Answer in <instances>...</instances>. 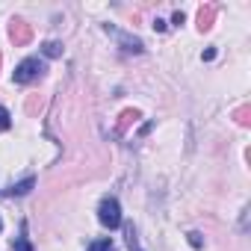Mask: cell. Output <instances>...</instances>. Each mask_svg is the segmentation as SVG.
I'll list each match as a JSON object with an SVG mask.
<instances>
[{
  "instance_id": "1",
  "label": "cell",
  "mask_w": 251,
  "mask_h": 251,
  "mask_svg": "<svg viewBox=\"0 0 251 251\" xmlns=\"http://www.w3.org/2000/svg\"><path fill=\"white\" fill-rule=\"evenodd\" d=\"M98 219H100V225L103 227H118L121 225V207H118V201L115 198H103L100 201V207H98Z\"/></svg>"
},
{
  "instance_id": "2",
  "label": "cell",
  "mask_w": 251,
  "mask_h": 251,
  "mask_svg": "<svg viewBox=\"0 0 251 251\" xmlns=\"http://www.w3.org/2000/svg\"><path fill=\"white\" fill-rule=\"evenodd\" d=\"M39 74H42V62L30 56V59H24V62L15 68V83H30V80H36Z\"/></svg>"
},
{
  "instance_id": "3",
  "label": "cell",
  "mask_w": 251,
  "mask_h": 251,
  "mask_svg": "<svg viewBox=\"0 0 251 251\" xmlns=\"http://www.w3.org/2000/svg\"><path fill=\"white\" fill-rule=\"evenodd\" d=\"M9 39L15 42V48H24V45H30V39H33V27H30L27 21H12V24H9Z\"/></svg>"
},
{
  "instance_id": "4",
  "label": "cell",
  "mask_w": 251,
  "mask_h": 251,
  "mask_svg": "<svg viewBox=\"0 0 251 251\" xmlns=\"http://www.w3.org/2000/svg\"><path fill=\"white\" fill-rule=\"evenodd\" d=\"M213 21H216V6H213V3H204V6L198 9V30H201V33L213 30Z\"/></svg>"
},
{
  "instance_id": "5",
  "label": "cell",
  "mask_w": 251,
  "mask_h": 251,
  "mask_svg": "<svg viewBox=\"0 0 251 251\" xmlns=\"http://www.w3.org/2000/svg\"><path fill=\"white\" fill-rule=\"evenodd\" d=\"M42 53L50 56V59H56V56H62V45H59V42H45V45H42Z\"/></svg>"
},
{
  "instance_id": "6",
  "label": "cell",
  "mask_w": 251,
  "mask_h": 251,
  "mask_svg": "<svg viewBox=\"0 0 251 251\" xmlns=\"http://www.w3.org/2000/svg\"><path fill=\"white\" fill-rule=\"evenodd\" d=\"M33 186H36V180H33V177H27V180H21V183H15V186H12L9 192H12V195H27V192L33 189Z\"/></svg>"
},
{
  "instance_id": "7",
  "label": "cell",
  "mask_w": 251,
  "mask_h": 251,
  "mask_svg": "<svg viewBox=\"0 0 251 251\" xmlns=\"http://www.w3.org/2000/svg\"><path fill=\"white\" fill-rule=\"evenodd\" d=\"M136 118H139V112H136V109H124V112H121V124H118V127L124 130V127H127L130 121H136Z\"/></svg>"
},
{
  "instance_id": "8",
  "label": "cell",
  "mask_w": 251,
  "mask_h": 251,
  "mask_svg": "<svg viewBox=\"0 0 251 251\" xmlns=\"http://www.w3.org/2000/svg\"><path fill=\"white\" fill-rule=\"evenodd\" d=\"M89 251H115V245H112L109 239H98V242L89 245Z\"/></svg>"
},
{
  "instance_id": "9",
  "label": "cell",
  "mask_w": 251,
  "mask_h": 251,
  "mask_svg": "<svg viewBox=\"0 0 251 251\" xmlns=\"http://www.w3.org/2000/svg\"><path fill=\"white\" fill-rule=\"evenodd\" d=\"M248 115H251V109H248V106H239V109H236V124H242V127H248V121H251Z\"/></svg>"
},
{
  "instance_id": "10",
  "label": "cell",
  "mask_w": 251,
  "mask_h": 251,
  "mask_svg": "<svg viewBox=\"0 0 251 251\" xmlns=\"http://www.w3.org/2000/svg\"><path fill=\"white\" fill-rule=\"evenodd\" d=\"M127 245H130V251H142V245H139V236H136V230H133V227L127 230Z\"/></svg>"
},
{
  "instance_id": "11",
  "label": "cell",
  "mask_w": 251,
  "mask_h": 251,
  "mask_svg": "<svg viewBox=\"0 0 251 251\" xmlns=\"http://www.w3.org/2000/svg\"><path fill=\"white\" fill-rule=\"evenodd\" d=\"M9 124H12V121H9V112L0 106V130H9Z\"/></svg>"
},
{
  "instance_id": "12",
  "label": "cell",
  "mask_w": 251,
  "mask_h": 251,
  "mask_svg": "<svg viewBox=\"0 0 251 251\" xmlns=\"http://www.w3.org/2000/svg\"><path fill=\"white\" fill-rule=\"evenodd\" d=\"M189 245H192V248H201V245H204V239H201V233H198V230H192V233H189Z\"/></svg>"
},
{
  "instance_id": "13",
  "label": "cell",
  "mask_w": 251,
  "mask_h": 251,
  "mask_svg": "<svg viewBox=\"0 0 251 251\" xmlns=\"http://www.w3.org/2000/svg\"><path fill=\"white\" fill-rule=\"evenodd\" d=\"M15 251H33V248H30V242H27V239L21 236V239L15 242Z\"/></svg>"
},
{
  "instance_id": "14",
  "label": "cell",
  "mask_w": 251,
  "mask_h": 251,
  "mask_svg": "<svg viewBox=\"0 0 251 251\" xmlns=\"http://www.w3.org/2000/svg\"><path fill=\"white\" fill-rule=\"evenodd\" d=\"M172 21H175V24H183V21H186V15H183V12H180V9H177V12H175V18H172Z\"/></svg>"
},
{
  "instance_id": "15",
  "label": "cell",
  "mask_w": 251,
  "mask_h": 251,
  "mask_svg": "<svg viewBox=\"0 0 251 251\" xmlns=\"http://www.w3.org/2000/svg\"><path fill=\"white\" fill-rule=\"evenodd\" d=\"M154 30H157V33H163V30H166V21H160V18H157V21H154Z\"/></svg>"
},
{
  "instance_id": "16",
  "label": "cell",
  "mask_w": 251,
  "mask_h": 251,
  "mask_svg": "<svg viewBox=\"0 0 251 251\" xmlns=\"http://www.w3.org/2000/svg\"><path fill=\"white\" fill-rule=\"evenodd\" d=\"M0 227H3V222H0Z\"/></svg>"
},
{
  "instance_id": "17",
  "label": "cell",
  "mask_w": 251,
  "mask_h": 251,
  "mask_svg": "<svg viewBox=\"0 0 251 251\" xmlns=\"http://www.w3.org/2000/svg\"><path fill=\"white\" fill-rule=\"evenodd\" d=\"M0 59H3V56H0Z\"/></svg>"
}]
</instances>
